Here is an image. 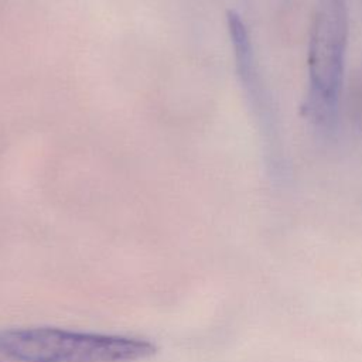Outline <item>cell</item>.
Listing matches in <instances>:
<instances>
[{"label": "cell", "mask_w": 362, "mask_h": 362, "mask_svg": "<svg viewBox=\"0 0 362 362\" xmlns=\"http://www.w3.org/2000/svg\"><path fill=\"white\" fill-rule=\"evenodd\" d=\"M348 42L345 0H318L308 41L310 88L305 113L328 126L337 113Z\"/></svg>", "instance_id": "2"}, {"label": "cell", "mask_w": 362, "mask_h": 362, "mask_svg": "<svg viewBox=\"0 0 362 362\" xmlns=\"http://www.w3.org/2000/svg\"><path fill=\"white\" fill-rule=\"evenodd\" d=\"M157 352L148 339L55 327L0 329V355L21 362H136Z\"/></svg>", "instance_id": "1"}, {"label": "cell", "mask_w": 362, "mask_h": 362, "mask_svg": "<svg viewBox=\"0 0 362 362\" xmlns=\"http://www.w3.org/2000/svg\"><path fill=\"white\" fill-rule=\"evenodd\" d=\"M228 27H229L230 40L235 49V58H236L239 75L243 79H247L252 71V44H250L246 25L236 13L229 11Z\"/></svg>", "instance_id": "3"}]
</instances>
